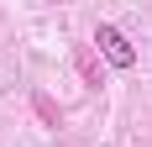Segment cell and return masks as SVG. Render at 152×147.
Instances as JSON below:
<instances>
[{
	"mask_svg": "<svg viewBox=\"0 0 152 147\" xmlns=\"http://www.w3.org/2000/svg\"><path fill=\"white\" fill-rule=\"evenodd\" d=\"M94 47H100L115 68H131V63H137V47L126 42V32H121V26H94Z\"/></svg>",
	"mask_w": 152,
	"mask_h": 147,
	"instance_id": "cell-1",
	"label": "cell"
}]
</instances>
